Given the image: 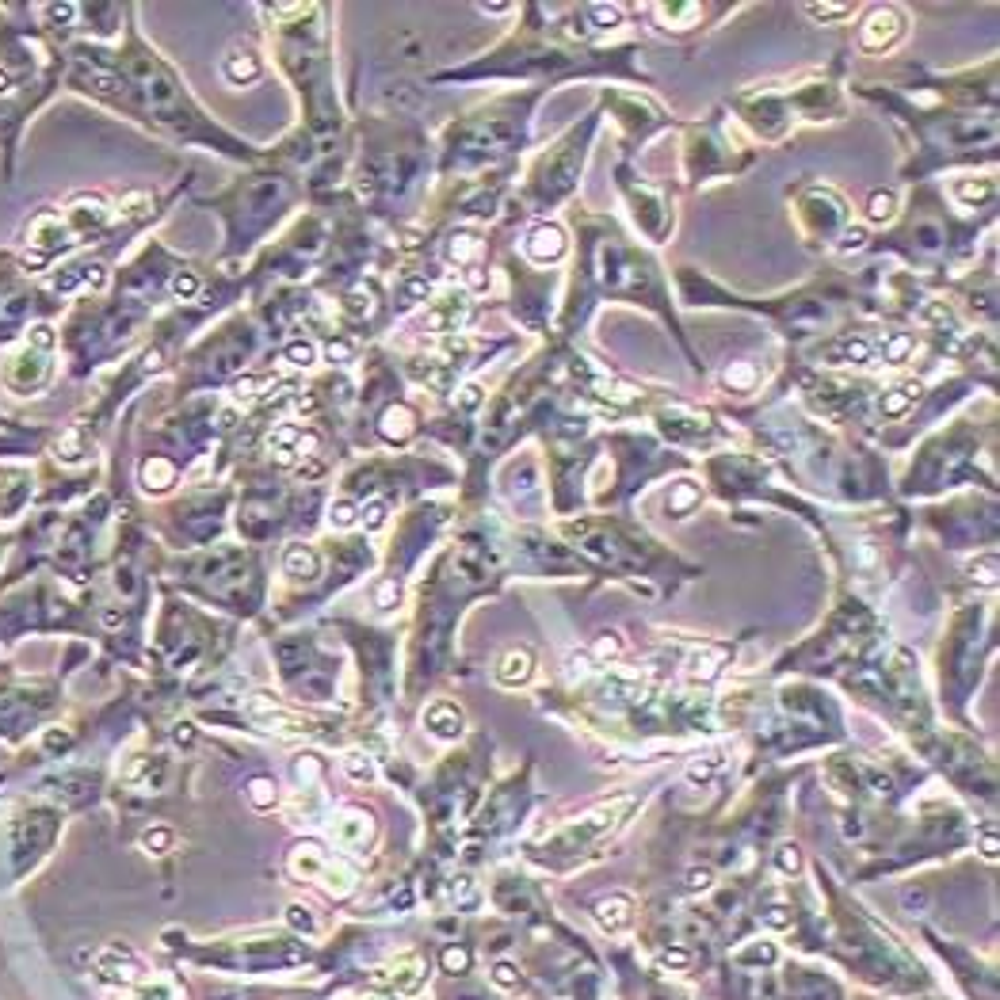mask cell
Wrapping results in <instances>:
<instances>
[{"instance_id":"816d5d0a","label":"cell","mask_w":1000,"mask_h":1000,"mask_svg":"<svg viewBox=\"0 0 1000 1000\" xmlns=\"http://www.w3.org/2000/svg\"><path fill=\"white\" fill-rule=\"evenodd\" d=\"M466 290H474V294L489 290V271L485 268H470V271H466Z\"/></svg>"},{"instance_id":"7bdbcfd3","label":"cell","mask_w":1000,"mask_h":1000,"mask_svg":"<svg viewBox=\"0 0 1000 1000\" xmlns=\"http://www.w3.org/2000/svg\"><path fill=\"white\" fill-rule=\"evenodd\" d=\"M287 921H290L298 932H310V935L317 932V921L310 917V909H302V905H290V909H287Z\"/></svg>"},{"instance_id":"3957f363","label":"cell","mask_w":1000,"mask_h":1000,"mask_svg":"<svg viewBox=\"0 0 1000 1000\" xmlns=\"http://www.w3.org/2000/svg\"><path fill=\"white\" fill-rule=\"evenodd\" d=\"M775 1000H844V989L837 985L833 974L805 963H779L775 966Z\"/></svg>"},{"instance_id":"ac0fdd59","label":"cell","mask_w":1000,"mask_h":1000,"mask_svg":"<svg viewBox=\"0 0 1000 1000\" xmlns=\"http://www.w3.org/2000/svg\"><path fill=\"white\" fill-rule=\"evenodd\" d=\"M917 394H921L917 382H901V386H893V390L882 397V413H886V416H905V413L912 409V401H917Z\"/></svg>"},{"instance_id":"1f68e13d","label":"cell","mask_w":1000,"mask_h":1000,"mask_svg":"<svg viewBox=\"0 0 1000 1000\" xmlns=\"http://www.w3.org/2000/svg\"><path fill=\"white\" fill-rule=\"evenodd\" d=\"M814 19H821V24H833V19H847V16H856V5H810L805 8Z\"/></svg>"},{"instance_id":"681fc988","label":"cell","mask_w":1000,"mask_h":1000,"mask_svg":"<svg viewBox=\"0 0 1000 1000\" xmlns=\"http://www.w3.org/2000/svg\"><path fill=\"white\" fill-rule=\"evenodd\" d=\"M84 279H80V268H66L61 275H54V287L58 290H77Z\"/></svg>"},{"instance_id":"30bf717a","label":"cell","mask_w":1000,"mask_h":1000,"mask_svg":"<svg viewBox=\"0 0 1000 1000\" xmlns=\"http://www.w3.org/2000/svg\"><path fill=\"white\" fill-rule=\"evenodd\" d=\"M73 241V229L61 222L58 215H42V218H35V226H31V248H38V252H47V257H54V252H61Z\"/></svg>"},{"instance_id":"7402d4cb","label":"cell","mask_w":1000,"mask_h":1000,"mask_svg":"<svg viewBox=\"0 0 1000 1000\" xmlns=\"http://www.w3.org/2000/svg\"><path fill=\"white\" fill-rule=\"evenodd\" d=\"M344 775L352 783H371L378 772H374V760L363 749H352V753H344Z\"/></svg>"},{"instance_id":"277c9868","label":"cell","mask_w":1000,"mask_h":1000,"mask_svg":"<svg viewBox=\"0 0 1000 1000\" xmlns=\"http://www.w3.org/2000/svg\"><path fill=\"white\" fill-rule=\"evenodd\" d=\"M901 31H905V19H901L898 8H870L867 19H863L859 42H863V50L882 54V50H889L893 42L901 38Z\"/></svg>"},{"instance_id":"f35d334b","label":"cell","mask_w":1000,"mask_h":1000,"mask_svg":"<svg viewBox=\"0 0 1000 1000\" xmlns=\"http://www.w3.org/2000/svg\"><path fill=\"white\" fill-rule=\"evenodd\" d=\"M912 352V336H905V332H898L886 344V363H905V355Z\"/></svg>"},{"instance_id":"f5cc1de1","label":"cell","mask_w":1000,"mask_h":1000,"mask_svg":"<svg viewBox=\"0 0 1000 1000\" xmlns=\"http://www.w3.org/2000/svg\"><path fill=\"white\" fill-rule=\"evenodd\" d=\"M73 16H77L73 5H50V8H47V19H54V24H69Z\"/></svg>"},{"instance_id":"e575fe53","label":"cell","mask_w":1000,"mask_h":1000,"mask_svg":"<svg viewBox=\"0 0 1000 1000\" xmlns=\"http://www.w3.org/2000/svg\"><path fill=\"white\" fill-rule=\"evenodd\" d=\"M248 798H252L257 810H268V805H275V783L271 779H257V783L248 786Z\"/></svg>"},{"instance_id":"d4e9b609","label":"cell","mask_w":1000,"mask_h":1000,"mask_svg":"<svg viewBox=\"0 0 1000 1000\" xmlns=\"http://www.w3.org/2000/svg\"><path fill=\"white\" fill-rule=\"evenodd\" d=\"M390 520V504L386 500H367L363 508H359V523H363L367 531H382Z\"/></svg>"},{"instance_id":"8fae6325","label":"cell","mask_w":1000,"mask_h":1000,"mask_svg":"<svg viewBox=\"0 0 1000 1000\" xmlns=\"http://www.w3.org/2000/svg\"><path fill=\"white\" fill-rule=\"evenodd\" d=\"M730 657H733V646H707V649H699L688 661V679H691V684H714Z\"/></svg>"},{"instance_id":"c3c4849f","label":"cell","mask_w":1000,"mask_h":1000,"mask_svg":"<svg viewBox=\"0 0 1000 1000\" xmlns=\"http://www.w3.org/2000/svg\"><path fill=\"white\" fill-rule=\"evenodd\" d=\"M257 390H260L257 378H237V382H233V401H252V397H257Z\"/></svg>"},{"instance_id":"ee69618b","label":"cell","mask_w":1000,"mask_h":1000,"mask_svg":"<svg viewBox=\"0 0 1000 1000\" xmlns=\"http://www.w3.org/2000/svg\"><path fill=\"white\" fill-rule=\"evenodd\" d=\"M985 195H993V184H982V187L954 184V199H959V203H974V199H985Z\"/></svg>"},{"instance_id":"484cf974","label":"cell","mask_w":1000,"mask_h":1000,"mask_svg":"<svg viewBox=\"0 0 1000 1000\" xmlns=\"http://www.w3.org/2000/svg\"><path fill=\"white\" fill-rule=\"evenodd\" d=\"M329 523H332L336 531H348L352 523H359V508H355L352 500H344V497L332 500V504H329Z\"/></svg>"},{"instance_id":"f546056e","label":"cell","mask_w":1000,"mask_h":1000,"mask_svg":"<svg viewBox=\"0 0 1000 1000\" xmlns=\"http://www.w3.org/2000/svg\"><path fill=\"white\" fill-rule=\"evenodd\" d=\"M726 386H733V390H753V386H756V367H753V363H733V367H726Z\"/></svg>"},{"instance_id":"4fadbf2b","label":"cell","mask_w":1000,"mask_h":1000,"mask_svg":"<svg viewBox=\"0 0 1000 1000\" xmlns=\"http://www.w3.org/2000/svg\"><path fill=\"white\" fill-rule=\"evenodd\" d=\"M424 730L439 741H455L462 737V711L455 703H432L424 711Z\"/></svg>"},{"instance_id":"83f0119b","label":"cell","mask_w":1000,"mask_h":1000,"mask_svg":"<svg viewBox=\"0 0 1000 1000\" xmlns=\"http://www.w3.org/2000/svg\"><path fill=\"white\" fill-rule=\"evenodd\" d=\"M588 16H592V24L600 27V31H611V27L623 24V8L619 5H592Z\"/></svg>"},{"instance_id":"bcb514c9","label":"cell","mask_w":1000,"mask_h":1000,"mask_svg":"<svg viewBox=\"0 0 1000 1000\" xmlns=\"http://www.w3.org/2000/svg\"><path fill=\"white\" fill-rule=\"evenodd\" d=\"M397 595H401V592H397V581H382L374 600H378V607H382V611H390V607H397Z\"/></svg>"},{"instance_id":"ffe728a7","label":"cell","mask_w":1000,"mask_h":1000,"mask_svg":"<svg viewBox=\"0 0 1000 1000\" xmlns=\"http://www.w3.org/2000/svg\"><path fill=\"white\" fill-rule=\"evenodd\" d=\"M721 768H726V760H721V753H707V756H699V760H691V763H688V783L703 786V783H711Z\"/></svg>"},{"instance_id":"4316f807","label":"cell","mask_w":1000,"mask_h":1000,"mask_svg":"<svg viewBox=\"0 0 1000 1000\" xmlns=\"http://www.w3.org/2000/svg\"><path fill=\"white\" fill-rule=\"evenodd\" d=\"M283 359L290 367H310L313 359H317V348L310 344V340H290V344L283 348Z\"/></svg>"},{"instance_id":"b9f144b4","label":"cell","mask_w":1000,"mask_h":1000,"mask_svg":"<svg viewBox=\"0 0 1000 1000\" xmlns=\"http://www.w3.org/2000/svg\"><path fill=\"white\" fill-rule=\"evenodd\" d=\"M80 279L89 283L92 290H103V287H108V268H103V264H84L80 268Z\"/></svg>"},{"instance_id":"2e32d148","label":"cell","mask_w":1000,"mask_h":1000,"mask_svg":"<svg viewBox=\"0 0 1000 1000\" xmlns=\"http://www.w3.org/2000/svg\"><path fill=\"white\" fill-rule=\"evenodd\" d=\"M317 569H321V562H317L313 550H306V546H287V550H283V573H287V577H294V581H313Z\"/></svg>"},{"instance_id":"cb8c5ba5","label":"cell","mask_w":1000,"mask_h":1000,"mask_svg":"<svg viewBox=\"0 0 1000 1000\" xmlns=\"http://www.w3.org/2000/svg\"><path fill=\"white\" fill-rule=\"evenodd\" d=\"M478 252H481V241L474 237V233H455V237H451V245H447V257H451V260H458V264L474 260Z\"/></svg>"},{"instance_id":"ab89813d","label":"cell","mask_w":1000,"mask_h":1000,"mask_svg":"<svg viewBox=\"0 0 1000 1000\" xmlns=\"http://www.w3.org/2000/svg\"><path fill=\"white\" fill-rule=\"evenodd\" d=\"M344 313H348V317H367V313H371V294H367V290H352V294L344 298Z\"/></svg>"},{"instance_id":"5b68a950","label":"cell","mask_w":1000,"mask_h":1000,"mask_svg":"<svg viewBox=\"0 0 1000 1000\" xmlns=\"http://www.w3.org/2000/svg\"><path fill=\"white\" fill-rule=\"evenodd\" d=\"M592 921L600 924L604 935L619 940V935H626V932L634 928V921H637V905H634L630 893H623V889H619V893H607V898L595 901Z\"/></svg>"},{"instance_id":"f907efd6","label":"cell","mask_w":1000,"mask_h":1000,"mask_svg":"<svg viewBox=\"0 0 1000 1000\" xmlns=\"http://www.w3.org/2000/svg\"><path fill=\"white\" fill-rule=\"evenodd\" d=\"M458 394H462V397H458V401H462V409H478V405H481V394H485V390L478 386V382H466V386H462Z\"/></svg>"},{"instance_id":"6da1fadb","label":"cell","mask_w":1000,"mask_h":1000,"mask_svg":"<svg viewBox=\"0 0 1000 1000\" xmlns=\"http://www.w3.org/2000/svg\"><path fill=\"white\" fill-rule=\"evenodd\" d=\"M634 802H637L634 795H619V798H607L600 805H592V810L581 814V817H573V825H565L562 833H554V847H558L554 859H577V856L592 852L607 833H615V828L626 821Z\"/></svg>"},{"instance_id":"f1b7e54d","label":"cell","mask_w":1000,"mask_h":1000,"mask_svg":"<svg viewBox=\"0 0 1000 1000\" xmlns=\"http://www.w3.org/2000/svg\"><path fill=\"white\" fill-rule=\"evenodd\" d=\"M203 283H199V275L195 271H180L176 279H173V298H180V302H191V298H199Z\"/></svg>"},{"instance_id":"db71d44e","label":"cell","mask_w":1000,"mask_h":1000,"mask_svg":"<svg viewBox=\"0 0 1000 1000\" xmlns=\"http://www.w3.org/2000/svg\"><path fill=\"white\" fill-rule=\"evenodd\" d=\"M47 264H50L47 252H38V248H27V252H24V268H47Z\"/></svg>"},{"instance_id":"680465c9","label":"cell","mask_w":1000,"mask_h":1000,"mask_svg":"<svg viewBox=\"0 0 1000 1000\" xmlns=\"http://www.w3.org/2000/svg\"><path fill=\"white\" fill-rule=\"evenodd\" d=\"M8 84H12V80H8V73H0V92H8Z\"/></svg>"},{"instance_id":"6f0895ef","label":"cell","mask_w":1000,"mask_h":1000,"mask_svg":"<svg viewBox=\"0 0 1000 1000\" xmlns=\"http://www.w3.org/2000/svg\"><path fill=\"white\" fill-rule=\"evenodd\" d=\"M218 424H222V428H233V424H237V413H233V409H226V413L218 416Z\"/></svg>"},{"instance_id":"8992f818","label":"cell","mask_w":1000,"mask_h":1000,"mask_svg":"<svg viewBox=\"0 0 1000 1000\" xmlns=\"http://www.w3.org/2000/svg\"><path fill=\"white\" fill-rule=\"evenodd\" d=\"M329 833H332L336 847H344V852H359V847L371 844V837H374V821H371V814L352 810V805H348V810L332 814Z\"/></svg>"},{"instance_id":"d6a6232c","label":"cell","mask_w":1000,"mask_h":1000,"mask_svg":"<svg viewBox=\"0 0 1000 1000\" xmlns=\"http://www.w3.org/2000/svg\"><path fill=\"white\" fill-rule=\"evenodd\" d=\"M173 828H164V825H157V828H145V837H142V844L149 847V852H168V847H173Z\"/></svg>"},{"instance_id":"836d02e7","label":"cell","mask_w":1000,"mask_h":1000,"mask_svg":"<svg viewBox=\"0 0 1000 1000\" xmlns=\"http://www.w3.org/2000/svg\"><path fill=\"white\" fill-rule=\"evenodd\" d=\"M695 500H699V489H695L691 481H684V485H679V489H676V493L668 497V508H672V512H676V516H684V512H688V508H691Z\"/></svg>"},{"instance_id":"44dd1931","label":"cell","mask_w":1000,"mask_h":1000,"mask_svg":"<svg viewBox=\"0 0 1000 1000\" xmlns=\"http://www.w3.org/2000/svg\"><path fill=\"white\" fill-rule=\"evenodd\" d=\"M653 16L661 19V24H679V27H691L699 16H703V8L699 5H657Z\"/></svg>"},{"instance_id":"603a6c76","label":"cell","mask_w":1000,"mask_h":1000,"mask_svg":"<svg viewBox=\"0 0 1000 1000\" xmlns=\"http://www.w3.org/2000/svg\"><path fill=\"white\" fill-rule=\"evenodd\" d=\"M382 436L386 439H409L413 436V413L401 405V409H390L382 416Z\"/></svg>"},{"instance_id":"7dc6e473","label":"cell","mask_w":1000,"mask_h":1000,"mask_svg":"<svg viewBox=\"0 0 1000 1000\" xmlns=\"http://www.w3.org/2000/svg\"><path fill=\"white\" fill-rule=\"evenodd\" d=\"M844 355H847V363H867V359H870V344H867V340H847Z\"/></svg>"},{"instance_id":"ba28073f","label":"cell","mask_w":1000,"mask_h":1000,"mask_svg":"<svg viewBox=\"0 0 1000 1000\" xmlns=\"http://www.w3.org/2000/svg\"><path fill=\"white\" fill-rule=\"evenodd\" d=\"M523 252H527V260L531 264H558L565 257V233L558 226H550V222H539V226H531L527 233V241H523Z\"/></svg>"},{"instance_id":"9f6ffc18","label":"cell","mask_w":1000,"mask_h":1000,"mask_svg":"<svg viewBox=\"0 0 1000 1000\" xmlns=\"http://www.w3.org/2000/svg\"><path fill=\"white\" fill-rule=\"evenodd\" d=\"M481 12L485 16H508V12H516L512 5H481Z\"/></svg>"},{"instance_id":"11a10c76","label":"cell","mask_w":1000,"mask_h":1000,"mask_svg":"<svg viewBox=\"0 0 1000 1000\" xmlns=\"http://www.w3.org/2000/svg\"><path fill=\"white\" fill-rule=\"evenodd\" d=\"M145 203H149L145 195H131V199L122 203V210H126V215H142V206H145Z\"/></svg>"},{"instance_id":"74e56055","label":"cell","mask_w":1000,"mask_h":1000,"mask_svg":"<svg viewBox=\"0 0 1000 1000\" xmlns=\"http://www.w3.org/2000/svg\"><path fill=\"white\" fill-rule=\"evenodd\" d=\"M775 867L783 870V875H798V867H802L798 847H795V844H783L779 852H775Z\"/></svg>"},{"instance_id":"e0dca14e","label":"cell","mask_w":1000,"mask_h":1000,"mask_svg":"<svg viewBox=\"0 0 1000 1000\" xmlns=\"http://www.w3.org/2000/svg\"><path fill=\"white\" fill-rule=\"evenodd\" d=\"M176 481V466L168 462V458H149V462H142V485L149 489V493H161V489H168Z\"/></svg>"},{"instance_id":"9a60e30c","label":"cell","mask_w":1000,"mask_h":1000,"mask_svg":"<svg viewBox=\"0 0 1000 1000\" xmlns=\"http://www.w3.org/2000/svg\"><path fill=\"white\" fill-rule=\"evenodd\" d=\"M103 222H108V206H103L100 195H77L73 199V210H69V229L73 233L100 229Z\"/></svg>"},{"instance_id":"7a4b0ae2","label":"cell","mask_w":1000,"mask_h":1000,"mask_svg":"<svg viewBox=\"0 0 1000 1000\" xmlns=\"http://www.w3.org/2000/svg\"><path fill=\"white\" fill-rule=\"evenodd\" d=\"M287 867H290V875L317 882L321 889H329L332 898H348V893H355V870L344 859L329 856L321 844H298L290 852Z\"/></svg>"},{"instance_id":"5bb4252c","label":"cell","mask_w":1000,"mask_h":1000,"mask_svg":"<svg viewBox=\"0 0 1000 1000\" xmlns=\"http://www.w3.org/2000/svg\"><path fill=\"white\" fill-rule=\"evenodd\" d=\"M222 73L229 84H252L260 77V58L248 47H229V54L222 58Z\"/></svg>"},{"instance_id":"d6986e66","label":"cell","mask_w":1000,"mask_h":1000,"mask_svg":"<svg viewBox=\"0 0 1000 1000\" xmlns=\"http://www.w3.org/2000/svg\"><path fill=\"white\" fill-rule=\"evenodd\" d=\"M58 458L66 462V466H77V462H84V455H89V439H84V432L80 428H73V432H66L58 439Z\"/></svg>"},{"instance_id":"52a82bcc","label":"cell","mask_w":1000,"mask_h":1000,"mask_svg":"<svg viewBox=\"0 0 1000 1000\" xmlns=\"http://www.w3.org/2000/svg\"><path fill=\"white\" fill-rule=\"evenodd\" d=\"M96 977H100L103 985H134V977H138V959H134V951L126 947V943L103 947L100 959H96Z\"/></svg>"},{"instance_id":"8d00e7d4","label":"cell","mask_w":1000,"mask_h":1000,"mask_svg":"<svg viewBox=\"0 0 1000 1000\" xmlns=\"http://www.w3.org/2000/svg\"><path fill=\"white\" fill-rule=\"evenodd\" d=\"M54 344H58V336H54L50 325H31V332H27V348H35V352H50Z\"/></svg>"},{"instance_id":"f6af8a7d","label":"cell","mask_w":1000,"mask_h":1000,"mask_svg":"<svg viewBox=\"0 0 1000 1000\" xmlns=\"http://www.w3.org/2000/svg\"><path fill=\"white\" fill-rule=\"evenodd\" d=\"M867 245V229L863 226H852V229H844V237H840V252H856Z\"/></svg>"},{"instance_id":"9c48e42d","label":"cell","mask_w":1000,"mask_h":1000,"mask_svg":"<svg viewBox=\"0 0 1000 1000\" xmlns=\"http://www.w3.org/2000/svg\"><path fill=\"white\" fill-rule=\"evenodd\" d=\"M497 684L500 688H523L531 684V676H535V653H531L527 646H516V649H508L500 661H497Z\"/></svg>"},{"instance_id":"4dcf8cb0","label":"cell","mask_w":1000,"mask_h":1000,"mask_svg":"<svg viewBox=\"0 0 1000 1000\" xmlns=\"http://www.w3.org/2000/svg\"><path fill=\"white\" fill-rule=\"evenodd\" d=\"M893 206H898V195H893V191H875V195H870V218L875 222L893 218Z\"/></svg>"},{"instance_id":"d590c367","label":"cell","mask_w":1000,"mask_h":1000,"mask_svg":"<svg viewBox=\"0 0 1000 1000\" xmlns=\"http://www.w3.org/2000/svg\"><path fill=\"white\" fill-rule=\"evenodd\" d=\"M397 298H401V306H416L420 298H428V279H405L397 290Z\"/></svg>"},{"instance_id":"60d3db41","label":"cell","mask_w":1000,"mask_h":1000,"mask_svg":"<svg viewBox=\"0 0 1000 1000\" xmlns=\"http://www.w3.org/2000/svg\"><path fill=\"white\" fill-rule=\"evenodd\" d=\"M352 355H355L352 340H329V344H325V359H329V363H348Z\"/></svg>"},{"instance_id":"7c38bea8","label":"cell","mask_w":1000,"mask_h":1000,"mask_svg":"<svg viewBox=\"0 0 1000 1000\" xmlns=\"http://www.w3.org/2000/svg\"><path fill=\"white\" fill-rule=\"evenodd\" d=\"M47 378H50V363H47V359H42L38 352H31V348H27L24 355H16V359H12L8 382H12L16 390H38Z\"/></svg>"}]
</instances>
